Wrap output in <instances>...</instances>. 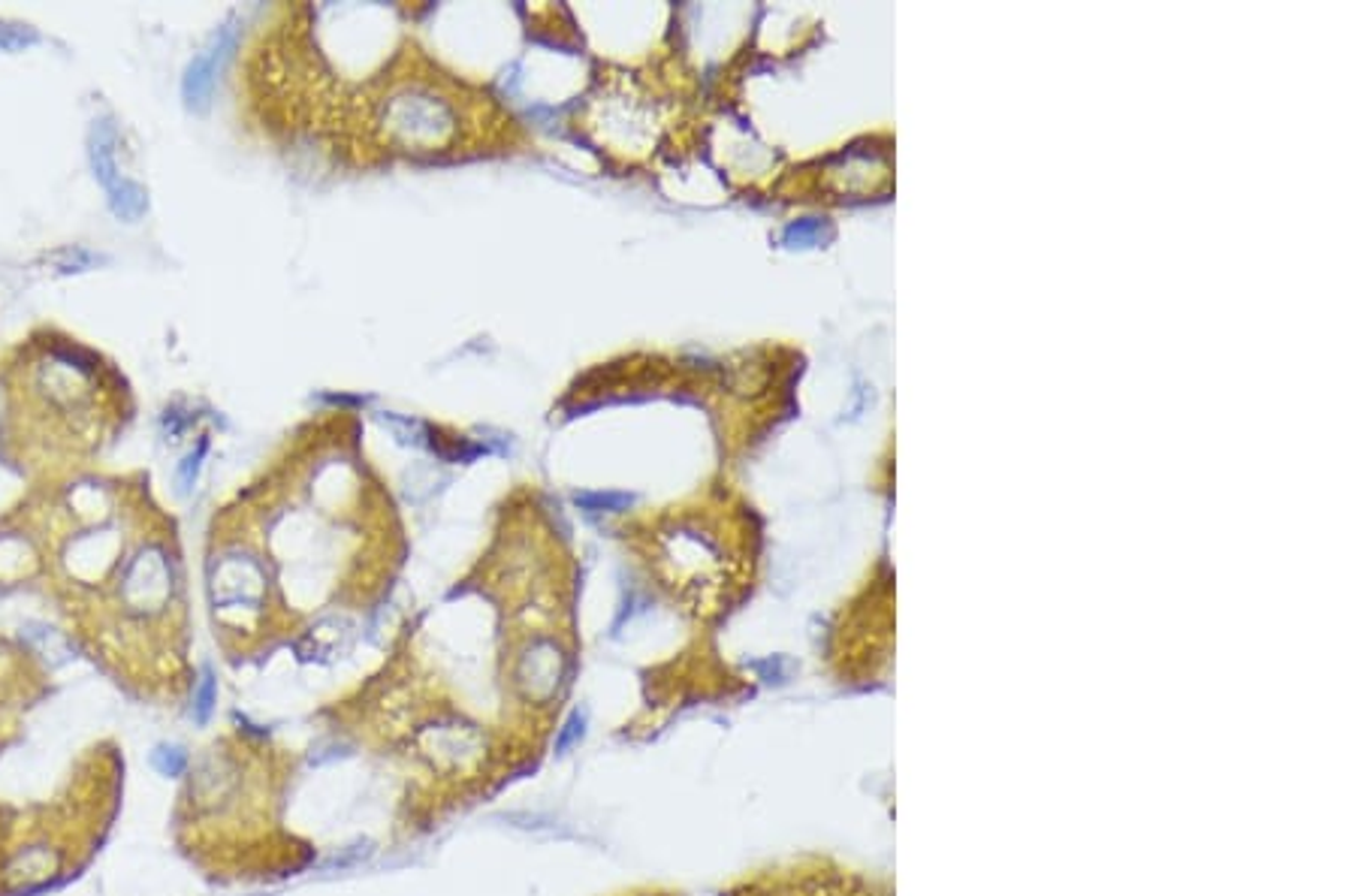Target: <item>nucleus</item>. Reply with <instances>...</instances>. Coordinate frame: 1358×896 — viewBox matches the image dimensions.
<instances>
[{
  "label": "nucleus",
  "mask_w": 1358,
  "mask_h": 896,
  "mask_svg": "<svg viewBox=\"0 0 1358 896\" xmlns=\"http://www.w3.org/2000/svg\"><path fill=\"white\" fill-rule=\"evenodd\" d=\"M209 453V438H203L194 453H188V459L181 462V468H178V489L181 492H191V486H194V480H197V474H200V465H203V456Z\"/></svg>",
  "instance_id": "4468645a"
},
{
  "label": "nucleus",
  "mask_w": 1358,
  "mask_h": 896,
  "mask_svg": "<svg viewBox=\"0 0 1358 896\" xmlns=\"http://www.w3.org/2000/svg\"><path fill=\"white\" fill-rule=\"evenodd\" d=\"M616 896H682V894L665 891V888H634V891H625V894H616Z\"/></svg>",
  "instance_id": "2eb2a0df"
},
{
  "label": "nucleus",
  "mask_w": 1358,
  "mask_h": 896,
  "mask_svg": "<svg viewBox=\"0 0 1358 896\" xmlns=\"http://www.w3.org/2000/svg\"><path fill=\"white\" fill-rule=\"evenodd\" d=\"M88 160L94 169V178L106 188V194L124 178L118 172V130L109 118H97L88 134Z\"/></svg>",
  "instance_id": "423d86ee"
},
{
  "label": "nucleus",
  "mask_w": 1358,
  "mask_h": 896,
  "mask_svg": "<svg viewBox=\"0 0 1358 896\" xmlns=\"http://www.w3.org/2000/svg\"><path fill=\"white\" fill-rule=\"evenodd\" d=\"M232 46H236V28L226 24V28L218 31L215 43H212L209 49H203V52L188 64L185 78H181V97H185V103H188L191 109H206V106H209L212 91H215L218 70H221L226 52H229Z\"/></svg>",
  "instance_id": "39448f33"
},
{
  "label": "nucleus",
  "mask_w": 1358,
  "mask_h": 896,
  "mask_svg": "<svg viewBox=\"0 0 1358 896\" xmlns=\"http://www.w3.org/2000/svg\"><path fill=\"white\" fill-rule=\"evenodd\" d=\"M6 441L31 462L91 456L121 414L124 386L75 338L46 332L9 363Z\"/></svg>",
  "instance_id": "f03ea898"
},
{
  "label": "nucleus",
  "mask_w": 1358,
  "mask_h": 896,
  "mask_svg": "<svg viewBox=\"0 0 1358 896\" xmlns=\"http://www.w3.org/2000/svg\"><path fill=\"white\" fill-rule=\"evenodd\" d=\"M577 505L586 511H628L631 495H625V492H580Z\"/></svg>",
  "instance_id": "ddd939ff"
},
{
  "label": "nucleus",
  "mask_w": 1358,
  "mask_h": 896,
  "mask_svg": "<svg viewBox=\"0 0 1358 896\" xmlns=\"http://www.w3.org/2000/svg\"><path fill=\"white\" fill-rule=\"evenodd\" d=\"M109 209L118 221H140L149 212V191L134 181V178H121L112 191H109Z\"/></svg>",
  "instance_id": "0eeeda50"
},
{
  "label": "nucleus",
  "mask_w": 1358,
  "mask_h": 896,
  "mask_svg": "<svg viewBox=\"0 0 1358 896\" xmlns=\"http://www.w3.org/2000/svg\"><path fill=\"white\" fill-rule=\"evenodd\" d=\"M49 263L55 266V272H61V275H73V272H88L94 263H100V257L91 254L88 248L67 245V248L55 251V254L49 257Z\"/></svg>",
  "instance_id": "9b49d317"
},
{
  "label": "nucleus",
  "mask_w": 1358,
  "mask_h": 896,
  "mask_svg": "<svg viewBox=\"0 0 1358 896\" xmlns=\"http://www.w3.org/2000/svg\"><path fill=\"white\" fill-rule=\"evenodd\" d=\"M40 31L24 21H0V52H28L40 43Z\"/></svg>",
  "instance_id": "9d476101"
},
{
  "label": "nucleus",
  "mask_w": 1358,
  "mask_h": 896,
  "mask_svg": "<svg viewBox=\"0 0 1358 896\" xmlns=\"http://www.w3.org/2000/svg\"><path fill=\"white\" fill-rule=\"evenodd\" d=\"M586 725H589V713L583 709V706H574L562 722H559V728H556V734H553V751L556 754H568L571 748H577L583 743V737H586Z\"/></svg>",
  "instance_id": "1a4fd4ad"
},
{
  "label": "nucleus",
  "mask_w": 1358,
  "mask_h": 896,
  "mask_svg": "<svg viewBox=\"0 0 1358 896\" xmlns=\"http://www.w3.org/2000/svg\"><path fill=\"white\" fill-rule=\"evenodd\" d=\"M722 896H885L870 879L842 869L830 860H797L773 869H758L734 882Z\"/></svg>",
  "instance_id": "20e7f679"
},
{
  "label": "nucleus",
  "mask_w": 1358,
  "mask_h": 896,
  "mask_svg": "<svg viewBox=\"0 0 1358 896\" xmlns=\"http://www.w3.org/2000/svg\"><path fill=\"white\" fill-rule=\"evenodd\" d=\"M383 143L408 154H432L459 143V106L445 85L402 82L380 106Z\"/></svg>",
  "instance_id": "7ed1b4c3"
},
{
  "label": "nucleus",
  "mask_w": 1358,
  "mask_h": 896,
  "mask_svg": "<svg viewBox=\"0 0 1358 896\" xmlns=\"http://www.w3.org/2000/svg\"><path fill=\"white\" fill-rule=\"evenodd\" d=\"M191 713H194V722L203 728V725H209V719H212V713H215V703H218V679H215V671L209 668V665H203V671L200 676L194 679V694H191Z\"/></svg>",
  "instance_id": "6e6552de"
},
{
  "label": "nucleus",
  "mask_w": 1358,
  "mask_h": 896,
  "mask_svg": "<svg viewBox=\"0 0 1358 896\" xmlns=\"http://www.w3.org/2000/svg\"><path fill=\"white\" fill-rule=\"evenodd\" d=\"M294 757L251 725L215 740L191 767L178 803V839L191 860L221 876H294L311 860L281 830V794Z\"/></svg>",
  "instance_id": "f257e3e1"
},
{
  "label": "nucleus",
  "mask_w": 1358,
  "mask_h": 896,
  "mask_svg": "<svg viewBox=\"0 0 1358 896\" xmlns=\"http://www.w3.org/2000/svg\"><path fill=\"white\" fill-rule=\"evenodd\" d=\"M151 763H154V770L160 773V776H185L188 773V767H191V754L185 751L181 746H169V743H163V746H157L151 751Z\"/></svg>",
  "instance_id": "f8f14e48"
}]
</instances>
